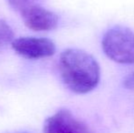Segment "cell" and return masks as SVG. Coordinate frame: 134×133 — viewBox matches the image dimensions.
<instances>
[{"label": "cell", "instance_id": "obj_1", "mask_svg": "<svg viewBox=\"0 0 134 133\" xmlns=\"http://www.w3.org/2000/svg\"><path fill=\"white\" fill-rule=\"evenodd\" d=\"M59 72L66 87L78 94H85L97 87L100 68L96 59L81 49L68 48L60 54Z\"/></svg>", "mask_w": 134, "mask_h": 133}, {"label": "cell", "instance_id": "obj_2", "mask_svg": "<svg viewBox=\"0 0 134 133\" xmlns=\"http://www.w3.org/2000/svg\"><path fill=\"white\" fill-rule=\"evenodd\" d=\"M102 49L107 57L121 64L134 63V32L124 27L109 29L102 38Z\"/></svg>", "mask_w": 134, "mask_h": 133}, {"label": "cell", "instance_id": "obj_3", "mask_svg": "<svg viewBox=\"0 0 134 133\" xmlns=\"http://www.w3.org/2000/svg\"><path fill=\"white\" fill-rule=\"evenodd\" d=\"M16 54L28 59L49 57L56 52V46L52 40L46 37H22L11 43Z\"/></svg>", "mask_w": 134, "mask_h": 133}, {"label": "cell", "instance_id": "obj_4", "mask_svg": "<svg viewBox=\"0 0 134 133\" xmlns=\"http://www.w3.org/2000/svg\"><path fill=\"white\" fill-rule=\"evenodd\" d=\"M43 133H92V131L69 109L61 108L45 120Z\"/></svg>", "mask_w": 134, "mask_h": 133}, {"label": "cell", "instance_id": "obj_5", "mask_svg": "<svg viewBox=\"0 0 134 133\" xmlns=\"http://www.w3.org/2000/svg\"><path fill=\"white\" fill-rule=\"evenodd\" d=\"M24 24L34 31H49L58 25V16L56 13L37 5L32 4L20 11Z\"/></svg>", "mask_w": 134, "mask_h": 133}, {"label": "cell", "instance_id": "obj_6", "mask_svg": "<svg viewBox=\"0 0 134 133\" xmlns=\"http://www.w3.org/2000/svg\"><path fill=\"white\" fill-rule=\"evenodd\" d=\"M14 31L5 20L0 19V51L4 50L14 40Z\"/></svg>", "mask_w": 134, "mask_h": 133}, {"label": "cell", "instance_id": "obj_7", "mask_svg": "<svg viewBox=\"0 0 134 133\" xmlns=\"http://www.w3.org/2000/svg\"><path fill=\"white\" fill-rule=\"evenodd\" d=\"M34 1H35V0H7L9 5H10L14 9L19 11V12L23 8L27 7V5H32V4H35Z\"/></svg>", "mask_w": 134, "mask_h": 133}, {"label": "cell", "instance_id": "obj_8", "mask_svg": "<svg viewBox=\"0 0 134 133\" xmlns=\"http://www.w3.org/2000/svg\"><path fill=\"white\" fill-rule=\"evenodd\" d=\"M123 85L126 89L134 90V72L129 74L123 80Z\"/></svg>", "mask_w": 134, "mask_h": 133}, {"label": "cell", "instance_id": "obj_9", "mask_svg": "<svg viewBox=\"0 0 134 133\" xmlns=\"http://www.w3.org/2000/svg\"><path fill=\"white\" fill-rule=\"evenodd\" d=\"M20 133H27V132H20Z\"/></svg>", "mask_w": 134, "mask_h": 133}]
</instances>
